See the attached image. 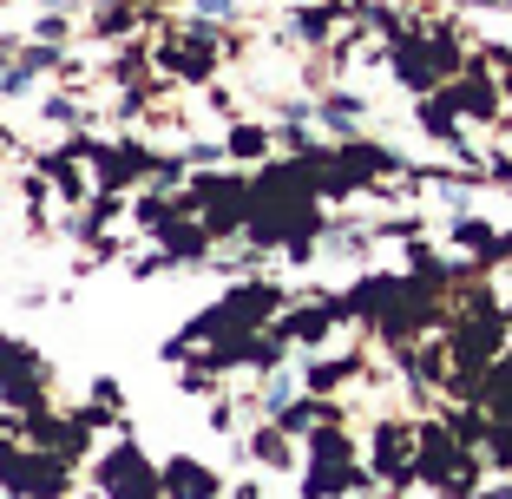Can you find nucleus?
<instances>
[{
    "label": "nucleus",
    "instance_id": "nucleus-1",
    "mask_svg": "<svg viewBox=\"0 0 512 499\" xmlns=\"http://www.w3.org/2000/svg\"><path fill=\"white\" fill-rule=\"evenodd\" d=\"M106 486H112V499H151V493H158V480L145 473V460H138L132 447L106 460Z\"/></svg>",
    "mask_w": 512,
    "mask_h": 499
},
{
    "label": "nucleus",
    "instance_id": "nucleus-2",
    "mask_svg": "<svg viewBox=\"0 0 512 499\" xmlns=\"http://www.w3.org/2000/svg\"><path fill=\"white\" fill-rule=\"evenodd\" d=\"M7 480L27 486V499H53V493H66V467H53V460H14V467H7Z\"/></svg>",
    "mask_w": 512,
    "mask_h": 499
},
{
    "label": "nucleus",
    "instance_id": "nucleus-3",
    "mask_svg": "<svg viewBox=\"0 0 512 499\" xmlns=\"http://www.w3.org/2000/svg\"><path fill=\"white\" fill-rule=\"evenodd\" d=\"M165 486H171V499H211V493H217V480L197 467V460H171Z\"/></svg>",
    "mask_w": 512,
    "mask_h": 499
},
{
    "label": "nucleus",
    "instance_id": "nucleus-4",
    "mask_svg": "<svg viewBox=\"0 0 512 499\" xmlns=\"http://www.w3.org/2000/svg\"><path fill=\"white\" fill-rule=\"evenodd\" d=\"M316 454L342 460V440H335V434H316ZM329 460H322V467H329ZM335 480H342V473H309V499H329L322 486H335Z\"/></svg>",
    "mask_w": 512,
    "mask_h": 499
},
{
    "label": "nucleus",
    "instance_id": "nucleus-5",
    "mask_svg": "<svg viewBox=\"0 0 512 499\" xmlns=\"http://www.w3.org/2000/svg\"><path fill=\"white\" fill-rule=\"evenodd\" d=\"M14 368H20V355H14L7 342H0V394H7V401H14V394H33V381H20Z\"/></svg>",
    "mask_w": 512,
    "mask_h": 499
},
{
    "label": "nucleus",
    "instance_id": "nucleus-6",
    "mask_svg": "<svg viewBox=\"0 0 512 499\" xmlns=\"http://www.w3.org/2000/svg\"><path fill=\"white\" fill-rule=\"evenodd\" d=\"M493 388H499V394H493V414H512V362L493 375Z\"/></svg>",
    "mask_w": 512,
    "mask_h": 499
},
{
    "label": "nucleus",
    "instance_id": "nucleus-7",
    "mask_svg": "<svg viewBox=\"0 0 512 499\" xmlns=\"http://www.w3.org/2000/svg\"><path fill=\"white\" fill-rule=\"evenodd\" d=\"M296 33L302 40H322V33H329V14H296Z\"/></svg>",
    "mask_w": 512,
    "mask_h": 499
},
{
    "label": "nucleus",
    "instance_id": "nucleus-8",
    "mask_svg": "<svg viewBox=\"0 0 512 499\" xmlns=\"http://www.w3.org/2000/svg\"><path fill=\"white\" fill-rule=\"evenodd\" d=\"M197 14H204V20H230V14H237V0H197Z\"/></svg>",
    "mask_w": 512,
    "mask_h": 499
},
{
    "label": "nucleus",
    "instance_id": "nucleus-9",
    "mask_svg": "<svg viewBox=\"0 0 512 499\" xmlns=\"http://www.w3.org/2000/svg\"><path fill=\"white\" fill-rule=\"evenodd\" d=\"M53 60H60L53 46H33V53H27V60H20V66H27V73H46V66H53Z\"/></svg>",
    "mask_w": 512,
    "mask_h": 499
},
{
    "label": "nucleus",
    "instance_id": "nucleus-10",
    "mask_svg": "<svg viewBox=\"0 0 512 499\" xmlns=\"http://www.w3.org/2000/svg\"><path fill=\"white\" fill-rule=\"evenodd\" d=\"M256 460H289V454H283V440L263 434V440H256Z\"/></svg>",
    "mask_w": 512,
    "mask_h": 499
}]
</instances>
